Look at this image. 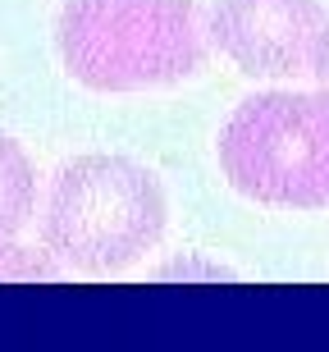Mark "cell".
<instances>
[{
    "mask_svg": "<svg viewBox=\"0 0 329 352\" xmlns=\"http://www.w3.org/2000/svg\"><path fill=\"white\" fill-rule=\"evenodd\" d=\"M60 60L92 91H142L206 65V14L192 0H69L55 23Z\"/></svg>",
    "mask_w": 329,
    "mask_h": 352,
    "instance_id": "cell-1",
    "label": "cell"
},
{
    "mask_svg": "<svg viewBox=\"0 0 329 352\" xmlns=\"http://www.w3.org/2000/svg\"><path fill=\"white\" fill-rule=\"evenodd\" d=\"M165 234L160 183L124 156H82L55 174L41 243L55 261L87 274L133 265Z\"/></svg>",
    "mask_w": 329,
    "mask_h": 352,
    "instance_id": "cell-2",
    "label": "cell"
},
{
    "mask_svg": "<svg viewBox=\"0 0 329 352\" xmlns=\"http://www.w3.org/2000/svg\"><path fill=\"white\" fill-rule=\"evenodd\" d=\"M220 170L261 206H329V87L242 101L220 133Z\"/></svg>",
    "mask_w": 329,
    "mask_h": 352,
    "instance_id": "cell-3",
    "label": "cell"
},
{
    "mask_svg": "<svg viewBox=\"0 0 329 352\" xmlns=\"http://www.w3.org/2000/svg\"><path fill=\"white\" fill-rule=\"evenodd\" d=\"M329 10L320 0H211L206 37L251 78H316Z\"/></svg>",
    "mask_w": 329,
    "mask_h": 352,
    "instance_id": "cell-4",
    "label": "cell"
},
{
    "mask_svg": "<svg viewBox=\"0 0 329 352\" xmlns=\"http://www.w3.org/2000/svg\"><path fill=\"white\" fill-rule=\"evenodd\" d=\"M37 210V174L23 146L0 133V279H51L55 261L32 256L19 243Z\"/></svg>",
    "mask_w": 329,
    "mask_h": 352,
    "instance_id": "cell-5",
    "label": "cell"
},
{
    "mask_svg": "<svg viewBox=\"0 0 329 352\" xmlns=\"http://www.w3.org/2000/svg\"><path fill=\"white\" fill-rule=\"evenodd\" d=\"M316 78L329 87V32H325V46H320V65H316Z\"/></svg>",
    "mask_w": 329,
    "mask_h": 352,
    "instance_id": "cell-6",
    "label": "cell"
}]
</instances>
